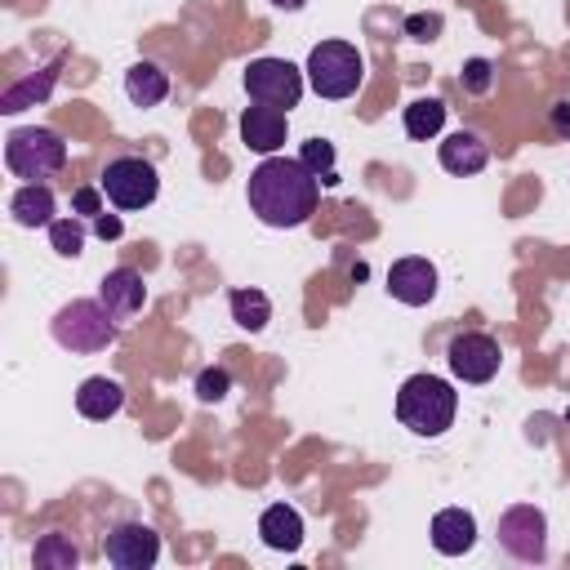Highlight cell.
Segmentation results:
<instances>
[{
	"mask_svg": "<svg viewBox=\"0 0 570 570\" xmlns=\"http://www.w3.org/2000/svg\"><path fill=\"white\" fill-rule=\"evenodd\" d=\"M94 232H98L102 240H116L125 227H120V218H116V214H94Z\"/></svg>",
	"mask_w": 570,
	"mask_h": 570,
	"instance_id": "30",
	"label": "cell"
},
{
	"mask_svg": "<svg viewBox=\"0 0 570 570\" xmlns=\"http://www.w3.org/2000/svg\"><path fill=\"white\" fill-rule=\"evenodd\" d=\"M102 196L116 205V209H147L160 191V178H156V165L142 160V156H116L107 160L102 178H98Z\"/></svg>",
	"mask_w": 570,
	"mask_h": 570,
	"instance_id": "6",
	"label": "cell"
},
{
	"mask_svg": "<svg viewBox=\"0 0 570 570\" xmlns=\"http://www.w3.org/2000/svg\"><path fill=\"white\" fill-rule=\"evenodd\" d=\"M31 561H36L40 570H71V566L80 561V552H76V543H71L62 530H53V534H45V539L36 543Z\"/></svg>",
	"mask_w": 570,
	"mask_h": 570,
	"instance_id": "23",
	"label": "cell"
},
{
	"mask_svg": "<svg viewBox=\"0 0 570 570\" xmlns=\"http://www.w3.org/2000/svg\"><path fill=\"white\" fill-rule=\"evenodd\" d=\"M232 392V374L223 370V365H209V370H200L196 374V396L209 405V401H223Z\"/></svg>",
	"mask_w": 570,
	"mask_h": 570,
	"instance_id": "26",
	"label": "cell"
},
{
	"mask_svg": "<svg viewBox=\"0 0 570 570\" xmlns=\"http://www.w3.org/2000/svg\"><path fill=\"white\" fill-rule=\"evenodd\" d=\"M125 94L134 107H160L169 98V76L156 62H134L125 71Z\"/></svg>",
	"mask_w": 570,
	"mask_h": 570,
	"instance_id": "20",
	"label": "cell"
},
{
	"mask_svg": "<svg viewBox=\"0 0 570 570\" xmlns=\"http://www.w3.org/2000/svg\"><path fill=\"white\" fill-rule=\"evenodd\" d=\"M485 160H490V147H485V138L472 134V129H454V134L441 142V169H450V174H459V178L481 174Z\"/></svg>",
	"mask_w": 570,
	"mask_h": 570,
	"instance_id": "15",
	"label": "cell"
},
{
	"mask_svg": "<svg viewBox=\"0 0 570 570\" xmlns=\"http://www.w3.org/2000/svg\"><path fill=\"white\" fill-rule=\"evenodd\" d=\"M98 298H102V307L116 316V325H120V321H134V316L142 312V303H147V281H142V272H134V267H111V272L102 276V285H98Z\"/></svg>",
	"mask_w": 570,
	"mask_h": 570,
	"instance_id": "11",
	"label": "cell"
},
{
	"mask_svg": "<svg viewBox=\"0 0 570 570\" xmlns=\"http://www.w3.org/2000/svg\"><path fill=\"white\" fill-rule=\"evenodd\" d=\"M272 4H276V9H285V13H294V9H303L307 0H272Z\"/></svg>",
	"mask_w": 570,
	"mask_h": 570,
	"instance_id": "32",
	"label": "cell"
},
{
	"mask_svg": "<svg viewBox=\"0 0 570 570\" xmlns=\"http://www.w3.org/2000/svg\"><path fill=\"white\" fill-rule=\"evenodd\" d=\"M441 125H445V102H441V98H414V102L405 107V134H410V138L428 142V138L441 134Z\"/></svg>",
	"mask_w": 570,
	"mask_h": 570,
	"instance_id": "22",
	"label": "cell"
},
{
	"mask_svg": "<svg viewBox=\"0 0 570 570\" xmlns=\"http://www.w3.org/2000/svg\"><path fill=\"white\" fill-rule=\"evenodd\" d=\"M53 209H58V200H53V191L45 183H22L13 191V200H9V214H13L18 227H49Z\"/></svg>",
	"mask_w": 570,
	"mask_h": 570,
	"instance_id": "18",
	"label": "cell"
},
{
	"mask_svg": "<svg viewBox=\"0 0 570 570\" xmlns=\"http://www.w3.org/2000/svg\"><path fill=\"white\" fill-rule=\"evenodd\" d=\"M298 160L321 178V187H334L338 183V169H334V147L325 142V138H307L303 142V151H298Z\"/></svg>",
	"mask_w": 570,
	"mask_h": 570,
	"instance_id": "24",
	"label": "cell"
},
{
	"mask_svg": "<svg viewBox=\"0 0 570 570\" xmlns=\"http://www.w3.org/2000/svg\"><path fill=\"white\" fill-rule=\"evenodd\" d=\"M120 405H125V387H120L116 379H107V374H94V379H85V383L76 387V410H80L85 419H94V423L111 419Z\"/></svg>",
	"mask_w": 570,
	"mask_h": 570,
	"instance_id": "17",
	"label": "cell"
},
{
	"mask_svg": "<svg viewBox=\"0 0 570 570\" xmlns=\"http://www.w3.org/2000/svg\"><path fill=\"white\" fill-rule=\"evenodd\" d=\"M4 165L13 178H27V183H45L53 178L62 165H67V142L53 134V129H13L4 138Z\"/></svg>",
	"mask_w": 570,
	"mask_h": 570,
	"instance_id": "5",
	"label": "cell"
},
{
	"mask_svg": "<svg viewBox=\"0 0 570 570\" xmlns=\"http://www.w3.org/2000/svg\"><path fill=\"white\" fill-rule=\"evenodd\" d=\"M552 129H557L561 138H570V102H557V107H552Z\"/></svg>",
	"mask_w": 570,
	"mask_h": 570,
	"instance_id": "31",
	"label": "cell"
},
{
	"mask_svg": "<svg viewBox=\"0 0 570 570\" xmlns=\"http://www.w3.org/2000/svg\"><path fill=\"white\" fill-rule=\"evenodd\" d=\"M245 94H249V102L289 111L303 98V71L285 58H254L245 67Z\"/></svg>",
	"mask_w": 570,
	"mask_h": 570,
	"instance_id": "7",
	"label": "cell"
},
{
	"mask_svg": "<svg viewBox=\"0 0 570 570\" xmlns=\"http://www.w3.org/2000/svg\"><path fill=\"white\" fill-rule=\"evenodd\" d=\"M232 321L240 325V330H249V334H258L267 321H272V298L263 294V289H232Z\"/></svg>",
	"mask_w": 570,
	"mask_h": 570,
	"instance_id": "21",
	"label": "cell"
},
{
	"mask_svg": "<svg viewBox=\"0 0 570 570\" xmlns=\"http://www.w3.org/2000/svg\"><path fill=\"white\" fill-rule=\"evenodd\" d=\"M58 67H62V58H53V62H49V67H40L36 76H22L18 85H9V89L0 94V111H4V116H13V111H22V107L45 102V98H49V89H53V80H58Z\"/></svg>",
	"mask_w": 570,
	"mask_h": 570,
	"instance_id": "19",
	"label": "cell"
},
{
	"mask_svg": "<svg viewBox=\"0 0 570 570\" xmlns=\"http://www.w3.org/2000/svg\"><path fill=\"white\" fill-rule=\"evenodd\" d=\"M71 209L76 214H102V187H76Z\"/></svg>",
	"mask_w": 570,
	"mask_h": 570,
	"instance_id": "29",
	"label": "cell"
},
{
	"mask_svg": "<svg viewBox=\"0 0 570 570\" xmlns=\"http://www.w3.org/2000/svg\"><path fill=\"white\" fill-rule=\"evenodd\" d=\"M285 129H289V120H285L281 107L254 102V107H245V116H240V138H245V147L258 151V156H276V151L285 147Z\"/></svg>",
	"mask_w": 570,
	"mask_h": 570,
	"instance_id": "13",
	"label": "cell"
},
{
	"mask_svg": "<svg viewBox=\"0 0 570 570\" xmlns=\"http://www.w3.org/2000/svg\"><path fill=\"white\" fill-rule=\"evenodd\" d=\"M49 330H53V343L76 356H94L116 343V316L102 307V298H71L67 307H58Z\"/></svg>",
	"mask_w": 570,
	"mask_h": 570,
	"instance_id": "3",
	"label": "cell"
},
{
	"mask_svg": "<svg viewBox=\"0 0 570 570\" xmlns=\"http://www.w3.org/2000/svg\"><path fill=\"white\" fill-rule=\"evenodd\" d=\"M361 80H365V62H361L356 45H347V40H321L307 53V85L321 98H330V102L352 98L361 89Z\"/></svg>",
	"mask_w": 570,
	"mask_h": 570,
	"instance_id": "4",
	"label": "cell"
},
{
	"mask_svg": "<svg viewBox=\"0 0 570 570\" xmlns=\"http://www.w3.org/2000/svg\"><path fill=\"white\" fill-rule=\"evenodd\" d=\"M499 548L508 552V557H517V561H543L548 557V521H543V512L539 508H530V503H517V508H508L503 517H499Z\"/></svg>",
	"mask_w": 570,
	"mask_h": 570,
	"instance_id": "8",
	"label": "cell"
},
{
	"mask_svg": "<svg viewBox=\"0 0 570 570\" xmlns=\"http://www.w3.org/2000/svg\"><path fill=\"white\" fill-rule=\"evenodd\" d=\"M102 552H107V561L116 570H147L160 557V534L151 525H142V521H125V525L107 530Z\"/></svg>",
	"mask_w": 570,
	"mask_h": 570,
	"instance_id": "10",
	"label": "cell"
},
{
	"mask_svg": "<svg viewBox=\"0 0 570 570\" xmlns=\"http://www.w3.org/2000/svg\"><path fill=\"white\" fill-rule=\"evenodd\" d=\"M405 31L414 40H432L441 31V13H414V18H405Z\"/></svg>",
	"mask_w": 570,
	"mask_h": 570,
	"instance_id": "28",
	"label": "cell"
},
{
	"mask_svg": "<svg viewBox=\"0 0 570 570\" xmlns=\"http://www.w3.org/2000/svg\"><path fill=\"white\" fill-rule=\"evenodd\" d=\"M490 71H494V67H490L485 58L463 62V89H468V94H485V89H490Z\"/></svg>",
	"mask_w": 570,
	"mask_h": 570,
	"instance_id": "27",
	"label": "cell"
},
{
	"mask_svg": "<svg viewBox=\"0 0 570 570\" xmlns=\"http://www.w3.org/2000/svg\"><path fill=\"white\" fill-rule=\"evenodd\" d=\"M472 543H476V521H472V512H463V508H441V512L432 517V548H436L441 557H463Z\"/></svg>",
	"mask_w": 570,
	"mask_h": 570,
	"instance_id": "14",
	"label": "cell"
},
{
	"mask_svg": "<svg viewBox=\"0 0 570 570\" xmlns=\"http://www.w3.org/2000/svg\"><path fill=\"white\" fill-rule=\"evenodd\" d=\"M258 539H263L272 552H298V543H303V517H298V508L272 503V508L258 517Z\"/></svg>",
	"mask_w": 570,
	"mask_h": 570,
	"instance_id": "16",
	"label": "cell"
},
{
	"mask_svg": "<svg viewBox=\"0 0 570 570\" xmlns=\"http://www.w3.org/2000/svg\"><path fill=\"white\" fill-rule=\"evenodd\" d=\"M445 361H450V374L454 379H463V383H490L499 374V365H503V352H499V343L490 334L468 330V334H454L450 338Z\"/></svg>",
	"mask_w": 570,
	"mask_h": 570,
	"instance_id": "9",
	"label": "cell"
},
{
	"mask_svg": "<svg viewBox=\"0 0 570 570\" xmlns=\"http://www.w3.org/2000/svg\"><path fill=\"white\" fill-rule=\"evenodd\" d=\"M454 410H459V392L436 374H410L396 392V419L414 436H441L454 423Z\"/></svg>",
	"mask_w": 570,
	"mask_h": 570,
	"instance_id": "2",
	"label": "cell"
},
{
	"mask_svg": "<svg viewBox=\"0 0 570 570\" xmlns=\"http://www.w3.org/2000/svg\"><path fill=\"white\" fill-rule=\"evenodd\" d=\"M245 196H249V209L258 214V223H267V227H303L316 214L321 178L303 160L263 156V165L249 174Z\"/></svg>",
	"mask_w": 570,
	"mask_h": 570,
	"instance_id": "1",
	"label": "cell"
},
{
	"mask_svg": "<svg viewBox=\"0 0 570 570\" xmlns=\"http://www.w3.org/2000/svg\"><path fill=\"white\" fill-rule=\"evenodd\" d=\"M387 294L405 307H423L436 294V267L428 258H396L387 272Z\"/></svg>",
	"mask_w": 570,
	"mask_h": 570,
	"instance_id": "12",
	"label": "cell"
},
{
	"mask_svg": "<svg viewBox=\"0 0 570 570\" xmlns=\"http://www.w3.org/2000/svg\"><path fill=\"white\" fill-rule=\"evenodd\" d=\"M49 245H53V254L76 258V254L85 249V227H80V218H53V223H49Z\"/></svg>",
	"mask_w": 570,
	"mask_h": 570,
	"instance_id": "25",
	"label": "cell"
}]
</instances>
